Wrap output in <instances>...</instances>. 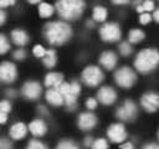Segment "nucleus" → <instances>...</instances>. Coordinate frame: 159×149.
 <instances>
[{"label": "nucleus", "mask_w": 159, "mask_h": 149, "mask_svg": "<svg viewBox=\"0 0 159 149\" xmlns=\"http://www.w3.org/2000/svg\"><path fill=\"white\" fill-rule=\"evenodd\" d=\"M42 62H43V65H45L46 67L52 68V67L56 65V62H57V56H56L55 50H47L45 57L42 58Z\"/></svg>", "instance_id": "nucleus-21"}, {"label": "nucleus", "mask_w": 159, "mask_h": 149, "mask_svg": "<svg viewBox=\"0 0 159 149\" xmlns=\"http://www.w3.org/2000/svg\"><path fill=\"white\" fill-rule=\"evenodd\" d=\"M9 50H10V43H9L7 38H6V36L0 34V55L6 53Z\"/></svg>", "instance_id": "nucleus-27"}, {"label": "nucleus", "mask_w": 159, "mask_h": 149, "mask_svg": "<svg viewBox=\"0 0 159 149\" xmlns=\"http://www.w3.org/2000/svg\"><path fill=\"white\" fill-rule=\"evenodd\" d=\"M43 35L51 45H62L72 36V29L63 21L48 22L43 27Z\"/></svg>", "instance_id": "nucleus-1"}, {"label": "nucleus", "mask_w": 159, "mask_h": 149, "mask_svg": "<svg viewBox=\"0 0 159 149\" xmlns=\"http://www.w3.org/2000/svg\"><path fill=\"white\" fill-rule=\"evenodd\" d=\"M107 135H108V139L113 143H122L127 138V132H125V128L122 123H113L108 127V130H107Z\"/></svg>", "instance_id": "nucleus-8"}, {"label": "nucleus", "mask_w": 159, "mask_h": 149, "mask_svg": "<svg viewBox=\"0 0 159 149\" xmlns=\"http://www.w3.org/2000/svg\"><path fill=\"white\" fill-rule=\"evenodd\" d=\"M25 57H26V52H25V50L19 48V50H16V51L14 52V58H15V60L21 61V60H24Z\"/></svg>", "instance_id": "nucleus-34"}, {"label": "nucleus", "mask_w": 159, "mask_h": 149, "mask_svg": "<svg viewBox=\"0 0 159 149\" xmlns=\"http://www.w3.org/2000/svg\"><path fill=\"white\" fill-rule=\"evenodd\" d=\"M55 11V7L51 4L47 2H41L39 6V14L41 17H50Z\"/></svg>", "instance_id": "nucleus-23"}, {"label": "nucleus", "mask_w": 159, "mask_h": 149, "mask_svg": "<svg viewBox=\"0 0 159 149\" xmlns=\"http://www.w3.org/2000/svg\"><path fill=\"white\" fill-rule=\"evenodd\" d=\"M39 111H40L42 114H47V111H46V108H45L43 106H40V107H39Z\"/></svg>", "instance_id": "nucleus-44"}, {"label": "nucleus", "mask_w": 159, "mask_h": 149, "mask_svg": "<svg viewBox=\"0 0 159 149\" xmlns=\"http://www.w3.org/2000/svg\"><path fill=\"white\" fill-rule=\"evenodd\" d=\"M99 36L106 42H114L118 41L122 36L120 27L116 22H107L99 29Z\"/></svg>", "instance_id": "nucleus-6"}, {"label": "nucleus", "mask_w": 159, "mask_h": 149, "mask_svg": "<svg viewBox=\"0 0 159 149\" xmlns=\"http://www.w3.org/2000/svg\"><path fill=\"white\" fill-rule=\"evenodd\" d=\"M93 20L94 21H104L107 19V9L103 6H94L93 7Z\"/></svg>", "instance_id": "nucleus-22"}, {"label": "nucleus", "mask_w": 159, "mask_h": 149, "mask_svg": "<svg viewBox=\"0 0 159 149\" xmlns=\"http://www.w3.org/2000/svg\"><path fill=\"white\" fill-rule=\"evenodd\" d=\"M86 107H87L88 109H94V108L97 107V99L93 98V97L87 98V101H86Z\"/></svg>", "instance_id": "nucleus-35"}, {"label": "nucleus", "mask_w": 159, "mask_h": 149, "mask_svg": "<svg viewBox=\"0 0 159 149\" xmlns=\"http://www.w3.org/2000/svg\"><path fill=\"white\" fill-rule=\"evenodd\" d=\"M6 120H7V114H6V113L0 112V124L6 123Z\"/></svg>", "instance_id": "nucleus-40"}, {"label": "nucleus", "mask_w": 159, "mask_h": 149, "mask_svg": "<svg viewBox=\"0 0 159 149\" xmlns=\"http://www.w3.org/2000/svg\"><path fill=\"white\" fill-rule=\"evenodd\" d=\"M153 19H154L157 22H159V7H157V9L154 10V14H153Z\"/></svg>", "instance_id": "nucleus-42"}, {"label": "nucleus", "mask_w": 159, "mask_h": 149, "mask_svg": "<svg viewBox=\"0 0 159 149\" xmlns=\"http://www.w3.org/2000/svg\"><path fill=\"white\" fill-rule=\"evenodd\" d=\"M46 99L52 106H61V104L65 103L63 96L56 88H48L47 89V92H46Z\"/></svg>", "instance_id": "nucleus-17"}, {"label": "nucleus", "mask_w": 159, "mask_h": 149, "mask_svg": "<svg viewBox=\"0 0 159 149\" xmlns=\"http://www.w3.org/2000/svg\"><path fill=\"white\" fill-rule=\"evenodd\" d=\"M142 149H159V144H157V143H149V144H145Z\"/></svg>", "instance_id": "nucleus-37"}, {"label": "nucleus", "mask_w": 159, "mask_h": 149, "mask_svg": "<svg viewBox=\"0 0 159 149\" xmlns=\"http://www.w3.org/2000/svg\"><path fill=\"white\" fill-rule=\"evenodd\" d=\"M46 51H47V50H45V47L41 46V45H35L34 48H32L34 55H35L36 57H39V58H43L45 55H46Z\"/></svg>", "instance_id": "nucleus-29"}, {"label": "nucleus", "mask_w": 159, "mask_h": 149, "mask_svg": "<svg viewBox=\"0 0 159 149\" xmlns=\"http://www.w3.org/2000/svg\"><path fill=\"white\" fill-rule=\"evenodd\" d=\"M97 99L102 103V104H106V106H109L112 103L116 102L117 99V93L116 91L109 87V86H103L99 88V91L97 92Z\"/></svg>", "instance_id": "nucleus-12"}, {"label": "nucleus", "mask_w": 159, "mask_h": 149, "mask_svg": "<svg viewBox=\"0 0 159 149\" xmlns=\"http://www.w3.org/2000/svg\"><path fill=\"white\" fill-rule=\"evenodd\" d=\"M63 83V76L58 72H50L45 76V86L48 88H58Z\"/></svg>", "instance_id": "nucleus-15"}, {"label": "nucleus", "mask_w": 159, "mask_h": 149, "mask_svg": "<svg viewBox=\"0 0 159 149\" xmlns=\"http://www.w3.org/2000/svg\"><path fill=\"white\" fill-rule=\"evenodd\" d=\"M56 149H80L78 145L72 142V140H61L57 145H56Z\"/></svg>", "instance_id": "nucleus-25"}, {"label": "nucleus", "mask_w": 159, "mask_h": 149, "mask_svg": "<svg viewBox=\"0 0 159 149\" xmlns=\"http://www.w3.org/2000/svg\"><path fill=\"white\" fill-rule=\"evenodd\" d=\"M56 10L58 15L65 20L78 19L84 9V2L82 0H61L56 2Z\"/></svg>", "instance_id": "nucleus-3"}, {"label": "nucleus", "mask_w": 159, "mask_h": 149, "mask_svg": "<svg viewBox=\"0 0 159 149\" xmlns=\"http://www.w3.org/2000/svg\"><path fill=\"white\" fill-rule=\"evenodd\" d=\"M24 97H26L27 99H37L42 92V88H41V84L39 82H35V81H29L26 83H24L22 86V89H21Z\"/></svg>", "instance_id": "nucleus-11"}, {"label": "nucleus", "mask_w": 159, "mask_h": 149, "mask_svg": "<svg viewBox=\"0 0 159 149\" xmlns=\"http://www.w3.org/2000/svg\"><path fill=\"white\" fill-rule=\"evenodd\" d=\"M26 149H47V147H46L42 142L34 139V140H31V142L27 144V148H26Z\"/></svg>", "instance_id": "nucleus-30"}, {"label": "nucleus", "mask_w": 159, "mask_h": 149, "mask_svg": "<svg viewBox=\"0 0 159 149\" xmlns=\"http://www.w3.org/2000/svg\"><path fill=\"white\" fill-rule=\"evenodd\" d=\"M0 149H12V144L7 138L0 137Z\"/></svg>", "instance_id": "nucleus-32"}, {"label": "nucleus", "mask_w": 159, "mask_h": 149, "mask_svg": "<svg viewBox=\"0 0 159 149\" xmlns=\"http://www.w3.org/2000/svg\"><path fill=\"white\" fill-rule=\"evenodd\" d=\"M132 51H133V48H132L129 41H124L119 45V52L122 56H129L132 53Z\"/></svg>", "instance_id": "nucleus-26"}, {"label": "nucleus", "mask_w": 159, "mask_h": 149, "mask_svg": "<svg viewBox=\"0 0 159 149\" xmlns=\"http://www.w3.org/2000/svg\"><path fill=\"white\" fill-rule=\"evenodd\" d=\"M154 10V2L150 1V0H145L143 1L142 4L140 2H137V11L143 14V12H150Z\"/></svg>", "instance_id": "nucleus-24"}, {"label": "nucleus", "mask_w": 159, "mask_h": 149, "mask_svg": "<svg viewBox=\"0 0 159 149\" xmlns=\"http://www.w3.org/2000/svg\"><path fill=\"white\" fill-rule=\"evenodd\" d=\"M29 130L35 137H42L47 132V125L42 119H35V120H32L30 123Z\"/></svg>", "instance_id": "nucleus-16"}, {"label": "nucleus", "mask_w": 159, "mask_h": 149, "mask_svg": "<svg viewBox=\"0 0 159 149\" xmlns=\"http://www.w3.org/2000/svg\"><path fill=\"white\" fill-rule=\"evenodd\" d=\"M93 138L92 137H86L84 138V142H83V144H84V147H91L92 148V144H93Z\"/></svg>", "instance_id": "nucleus-36"}, {"label": "nucleus", "mask_w": 159, "mask_h": 149, "mask_svg": "<svg viewBox=\"0 0 159 149\" xmlns=\"http://www.w3.org/2000/svg\"><path fill=\"white\" fill-rule=\"evenodd\" d=\"M15 1L14 0H9V1H0V9L1 7H6V6H10V5H14Z\"/></svg>", "instance_id": "nucleus-38"}, {"label": "nucleus", "mask_w": 159, "mask_h": 149, "mask_svg": "<svg viewBox=\"0 0 159 149\" xmlns=\"http://www.w3.org/2000/svg\"><path fill=\"white\" fill-rule=\"evenodd\" d=\"M137 112H138V109H137L135 103L130 99H125L123 102V104L117 108L116 115L122 120L129 122V120H133L137 117Z\"/></svg>", "instance_id": "nucleus-7"}, {"label": "nucleus", "mask_w": 159, "mask_h": 149, "mask_svg": "<svg viewBox=\"0 0 159 149\" xmlns=\"http://www.w3.org/2000/svg\"><path fill=\"white\" fill-rule=\"evenodd\" d=\"M5 20H6V14L4 12V10L0 9V25H2L5 22Z\"/></svg>", "instance_id": "nucleus-41"}, {"label": "nucleus", "mask_w": 159, "mask_h": 149, "mask_svg": "<svg viewBox=\"0 0 159 149\" xmlns=\"http://www.w3.org/2000/svg\"><path fill=\"white\" fill-rule=\"evenodd\" d=\"M103 72L99 67L97 66H87L82 71V81L89 86V87H96L103 81Z\"/></svg>", "instance_id": "nucleus-5"}, {"label": "nucleus", "mask_w": 159, "mask_h": 149, "mask_svg": "<svg viewBox=\"0 0 159 149\" xmlns=\"http://www.w3.org/2000/svg\"><path fill=\"white\" fill-rule=\"evenodd\" d=\"M17 70L12 62L0 63V81L4 83H11L16 79Z\"/></svg>", "instance_id": "nucleus-9"}, {"label": "nucleus", "mask_w": 159, "mask_h": 149, "mask_svg": "<svg viewBox=\"0 0 159 149\" xmlns=\"http://www.w3.org/2000/svg\"><path fill=\"white\" fill-rule=\"evenodd\" d=\"M11 38H12L14 43L17 45V46H24V45H26V43L29 42V35H27L24 30H21V29H15V30H12V32H11Z\"/></svg>", "instance_id": "nucleus-19"}, {"label": "nucleus", "mask_w": 159, "mask_h": 149, "mask_svg": "<svg viewBox=\"0 0 159 149\" xmlns=\"http://www.w3.org/2000/svg\"><path fill=\"white\" fill-rule=\"evenodd\" d=\"M114 81L122 88H130L135 83L137 76H135V72L130 67L123 66V67H120V68H118L116 71Z\"/></svg>", "instance_id": "nucleus-4"}, {"label": "nucleus", "mask_w": 159, "mask_h": 149, "mask_svg": "<svg viewBox=\"0 0 159 149\" xmlns=\"http://www.w3.org/2000/svg\"><path fill=\"white\" fill-rule=\"evenodd\" d=\"M99 63L106 70H113L117 65V55L112 51H104L99 56Z\"/></svg>", "instance_id": "nucleus-14"}, {"label": "nucleus", "mask_w": 159, "mask_h": 149, "mask_svg": "<svg viewBox=\"0 0 159 149\" xmlns=\"http://www.w3.org/2000/svg\"><path fill=\"white\" fill-rule=\"evenodd\" d=\"M92 149H108V142L104 138H98L93 142Z\"/></svg>", "instance_id": "nucleus-28"}, {"label": "nucleus", "mask_w": 159, "mask_h": 149, "mask_svg": "<svg viewBox=\"0 0 159 149\" xmlns=\"http://www.w3.org/2000/svg\"><path fill=\"white\" fill-rule=\"evenodd\" d=\"M6 94H7V96H10V97H15V94H16V93H15V91H14V89H10V91H7V92H6Z\"/></svg>", "instance_id": "nucleus-45"}, {"label": "nucleus", "mask_w": 159, "mask_h": 149, "mask_svg": "<svg viewBox=\"0 0 159 149\" xmlns=\"http://www.w3.org/2000/svg\"><path fill=\"white\" fill-rule=\"evenodd\" d=\"M158 139H159V130H158Z\"/></svg>", "instance_id": "nucleus-46"}, {"label": "nucleus", "mask_w": 159, "mask_h": 149, "mask_svg": "<svg viewBox=\"0 0 159 149\" xmlns=\"http://www.w3.org/2000/svg\"><path fill=\"white\" fill-rule=\"evenodd\" d=\"M159 65V51L157 48H143L134 60V67L140 73H149Z\"/></svg>", "instance_id": "nucleus-2"}, {"label": "nucleus", "mask_w": 159, "mask_h": 149, "mask_svg": "<svg viewBox=\"0 0 159 149\" xmlns=\"http://www.w3.org/2000/svg\"><path fill=\"white\" fill-rule=\"evenodd\" d=\"M77 124H78V127L82 130H89V129H92L97 124V117L93 113H91V112L81 113L78 115Z\"/></svg>", "instance_id": "nucleus-13"}, {"label": "nucleus", "mask_w": 159, "mask_h": 149, "mask_svg": "<svg viewBox=\"0 0 159 149\" xmlns=\"http://www.w3.org/2000/svg\"><path fill=\"white\" fill-rule=\"evenodd\" d=\"M27 129H29V128H27L24 123H21V122L15 123V124L10 128V137H11L12 139H15V140L22 139V138L26 135Z\"/></svg>", "instance_id": "nucleus-18"}, {"label": "nucleus", "mask_w": 159, "mask_h": 149, "mask_svg": "<svg viewBox=\"0 0 159 149\" xmlns=\"http://www.w3.org/2000/svg\"><path fill=\"white\" fill-rule=\"evenodd\" d=\"M11 111V103L9 102V101H1L0 102V112H2V113H9Z\"/></svg>", "instance_id": "nucleus-31"}, {"label": "nucleus", "mask_w": 159, "mask_h": 149, "mask_svg": "<svg viewBox=\"0 0 159 149\" xmlns=\"http://www.w3.org/2000/svg\"><path fill=\"white\" fill-rule=\"evenodd\" d=\"M113 4H116V5H125V4H128V1L127 0H114L113 1Z\"/></svg>", "instance_id": "nucleus-43"}, {"label": "nucleus", "mask_w": 159, "mask_h": 149, "mask_svg": "<svg viewBox=\"0 0 159 149\" xmlns=\"http://www.w3.org/2000/svg\"><path fill=\"white\" fill-rule=\"evenodd\" d=\"M140 104L147 112H155L159 109V94L155 92L144 93L140 98Z\"/></svg>", "instance_id": "nucleus-10"}, {"label": "nucleus", "mask_w": 159, "mask_h": 149, "mask_svg": "<svg viewBox=\"0 0 159 149\" xmlns=\"http://www.w3.org/2000/svg\"><path fill=\"white\" fill-rule=\"evenodd\" d=\"M150 20H152V15H150L149 12H143V14H140V16H139V22H140L142 25L149 24Z\"/></svg>", "instance_id": "nucleus-33"}, {"label": "nucleus", "mask_w": 159, "mask_h": 149, "mask_svg": "<svg viewBox=\"0 0 159 149\" xmlns=\"http://www.w3.org/2000/svg\"><path fill=\"white\" fill-rule=\"evenodd\" d=\"M144 37H145V34L139 29H132L128 34L129 43H139Z\"/></svg>", "instance_id": "nucleus-20"}, {"label": "nucleus", "mask_w": 159, "mask_h": 149, "mask_svg": "<svg viewBox=\"0 0 159 149\" xmlns=\"http://www.w3.org/2000/svg\"><path fill=\"white\" fill-rule=\"evenodd\" d=\"M120 149H134V145L130 142H125L124 144H122Z\"/></svg>", "instance_id": "nucleus-39"}]
</instances>
